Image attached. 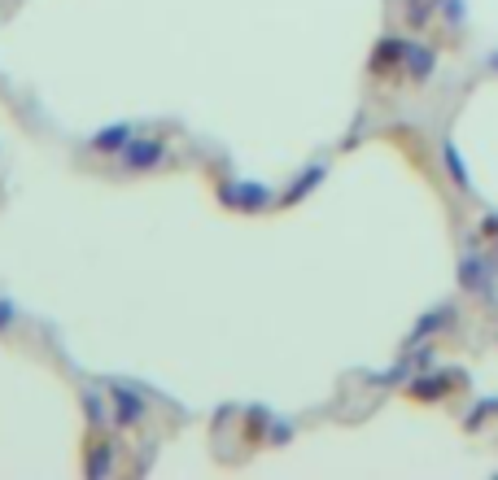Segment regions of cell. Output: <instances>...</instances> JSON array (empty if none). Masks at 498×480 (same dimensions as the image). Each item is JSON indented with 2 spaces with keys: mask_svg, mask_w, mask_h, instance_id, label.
I'll list each match as a JSON object with an SVG mask.
<instances>
[]
</instances>
